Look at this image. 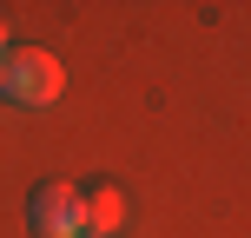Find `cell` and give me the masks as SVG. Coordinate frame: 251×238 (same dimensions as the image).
<instances>
[{"mask_svg":"<svg viewBox=\"0 0 251 238\" xmlns=\"http://www.w3.org/2000/svg\"><path fill=\"white\" fill-rule=\"evenodd\" d=\"M0 93L13 106H53L66 93V66L40 47H20V53H0Z\"/></svg>","mask_w":251,"mask_h":238,"instance_id":"cell-1","label":"cell"},{"mask_svg":"<svg viewBox=\"0 0 251 238\" xmlns=\"http://www.w3.org/2000/svg\"><path fill=\"white\" fill-rule=\"evenodd\" d=\"M33 232H40V238H86L79 185H40V192H33Z\"/></svg>","mask_w":251,"mask_h":238,"instance_id":"cell-2","label":"cell"},{"mask_svg":"<svg viewBox=\"0 0 251 238\" xmlns=\"http://www.w3.org/2000/svg\"><path fill=\"white\" fill-rule=\"evenodd\" d=\"M79 218H86V238H113L119 218H126V192H119V185H93V192H79Z\"/></svg>","mask_w":251,"mask_h":238,"instance_id":"cell-3","label":"cell"},{"mask_svg":"<svg viewBox=\"0 0 251 238\" xmlns=\"http://www.w3.org/2000/svg\"><path fill=\"white\" fill-rule=\"evenodd\" d=\"M0 53H7V13H0Z\"/></svg>","mask_w":251,"mask_h":238,"instance_id":"cell-4","label":"cell"}]
</instances>
